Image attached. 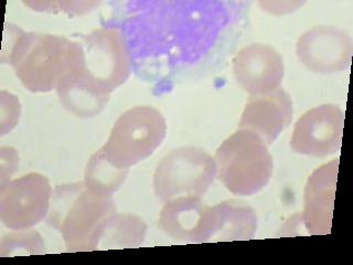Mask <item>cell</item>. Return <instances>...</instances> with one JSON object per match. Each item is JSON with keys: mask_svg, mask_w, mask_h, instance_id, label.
<instances>
[{"mask_svg": "<svg viewBox=\"0 0 353 265\" xmlns=\"http://www.w3.org/2000/svg\"><path fill=\"white\" fill-rule=\"evenodd\" d=\"M81 46L82 61L77 71L94 91L110 97L128 80L132 69V55L123 32L101 28L83 39Z\"/></svg>", "mask_w": 353, "mask_h": 265, "instance_id": "5", "label": "cell"}, {"mask_svg": "<svg viewBox=\"0 0 353 265\" xmlns=\"http://www.w3.org/2000/svg\"><path fill=\"white\" fill-rule=\"evenodd\" d=\"M343 126L345 113L338 105H320L296 121L290 146L297 154L328 157L340 150Z\"/></svg>", "mask_w": 353, "mask_h": 265, "instance_id": "8", "label": "cell"}, {"mask_svg": "<svg viewBox=\"0 0 353 265\" xmlns=\"http://www.w3.org/2000/svg\"><path fill=\"white\" fill-rule=\"evenodd\" d=\"M292 101L290 95L277 88L263 97H252L241 116L240 130H250L270 145L292 123Z\"/></svg>", "mask_w": 353, "mask_h": 265, "instance_id": "13", "label": "cell"}, {"mask_svg": "<svg viewBox=\"0 0 353 265\" xmlns=\"http://www.w3.org/2000/svg\"><path fill=\"white\" fill-rule=\"evenodd\" d=\"M216 176L214 158L194 146L171 150L154 175V195L165 202L180 197H203Z\"/></svg>", "mask_w": 353, "mask_h": 265, "instance_id": "6", "label": "cell"}, {"mask_svg": "<svg viewBox=\"0 0 353 265\" xmlns=\"http://www.w3.org/2000/svg\"><path fill=\"white\" fill-rule=\"evenodd\" d=\"M116 213L112 197L97 196L84 181L59 185L52 191L47 222L60 232L66 251H90L99 224Z\"/></svg>", "mask_w": 353, "mask_h": 265, "instance_id": "2", "label": "cell"}, {"mask_svg": "<svg viewBox=\"0 0 353 265\" xmlns=\"http://www.w3.org/2000/svg\"><path fill=\"white\" fill-rule=\"evenodd\" d=\"M8 29L7 63L28 91L47 93L55 90L61 79L81 63V42L49 33L26 32L14 26Z\"/></svg>", "mask_w": 353, "mask_h": 265, "instance_id": "1", "label": "cell"}, {"mask_svg": "<svg viewBox=\"0 0 353 265\" xmlns=\"http://www.w3.org/2000/svg\"><path fill=\"white\" fill-rule=\"evenodd\" d=\"M128 171L130 169L119 168L110 163L101 148L86 164L83 181L88 190L97 196L112 197L124 184Z\"/></svg>", "mask_w": 353, "mask_h": 265, "instance_id": "17", "label": "cell"}, {"mask_svg": "<svg viewBox=\"0 0 353 265\" xmlns=\"http://www.w3.org/2000/svg\"><path fill=\"white\" fill-rule=\"evenodd\" d=\"M256 230V213L243 202L228 200L212 207L208 242L252 240Z\"/></svg>", "mask_w": 353, "mask_h": 265, "instance_id": "14", "label": "cell"}, {"mask_svg": "<svg viewBox=\"0 0 353 265\" xmlns=\"http://www.w3.org/2000/svg\"><path fill=\"white\" fill-rule=\"evenodd\" d=\"M52 187L48 177L29 173L1 186L0 219L10 230H27L43 221L49 213Z\"/></svg>", "mask_w": 353, "mask_h": 265, "instance_id": "7", "label": "cell"}, {"mask_svg": "<svg viewBox=\"0 0 353 265\" xmlns=\"http://www.w3.org/2000/svg\"><path fill=\"white\" fill-rule=\"evenodd\" d=\"M216 175L226 189L240 197L264 189L273 175V157L256 134L239 130L226 138L214 156Z\"/></svg>", "mask_w": 353, "mask_h": 265, "instance_id": "3", "label": "cell"}, {"mask_svg": "<svg viewBox=\"0 0 353 265\" xmlns=\"http://www.w3.org/2000/svg\"><path fill=\"white\" fill-rule=\"evenodd\" d=\"M352 52L350 36L332 26L309 29L299 37L296 44V55L301 63L321 75L345 71L350 64Z\"/></svg>", "mask_w": 353, "mask_h": 265, "instance_id": "9", "label": "cell"}, {"mask_svg": "<svg viewBox=\"0 0 353 265\" xmlns=\"http://www.w3.org/2000/svg\"><path fill=\"white\" fill-rule=\"evenodd\" d=\"M211 224L212 207L198 197H180L165 202L158 221L165 235L190 243H208Z\"/></svg>", "mask_w": 353, "mask_h": 265, "instance_id": "11", "label": "cell"}, {"mask_svg": "<svg viewBox=\"0 0 353 265\" xmlns=\"http://www.w3.org/2000/svg\"><path fill=\"white\" fill-rule=\"evenodd\" d=\"M165 135L167 121L159 110L136 106L119 116L102 150L113 165L130 169L150 157Z\"/></svg>", "mask_w": 353, "mask_h": 265, "instance_id": "4", "label": "cell"}, {"mask_svg": "<svg viewBox=\"0 0 353 265\" xmlns=\"http://www.w3.org/2000/svg\"><path fill=\"white\" fill-rule=\"evenodd\" d=\"M77 66L70 70L61 79L55 91L58 93L61 104L70 113L82 119L93 117L101 113L105 105L108 104L110 97L94 91L85 81L81 79L77 71Z\"/></svg>", "mask_w": 353, "mask_h": 265, "instance_id": "16", "label": "cell"}, {"mask_svg": "<svg viewBox=\"0 0 353 265\" xmlns=\"http://www.w3.org/2000/svg\"><path fill=\"white\" fill-rule=\"evenodd\" d=\"M233 73L244 91L252 97H263L281 88L285 75L284 60L273 47L252 43L235 55Z\"/></svg>", "mask_w": 353, "mask_h": 265, "instance_id": "10", "label": "cell"}, {"mask_svg": "<svg viewBox=\"0 0 353 265\" xmlns=\"http://www.w3.org/2000/svg\"><path fill=\"white\" fill-rule=\"evenodd\" d=\"M147 224L130 213H114L99 224L92 237L90 251L139 248L145 241Z\"/></svg>", "mask_w": 353, "mask_h": 265, "instance_id": "15", "label": "cell"}, {"mask_svg": "<svg viewBox=\"0 0 353 265\" xmlns=\"http://www.w3.org/2000/svg\"><path fill=\"white\" fill-rule=\"evenodd\" d=\"M338 170L339 159L336 158L316 169L307 180L301 222L309 235L330 233Z\"/></svg>", "mask_w": 353, "mask_h": 265, "instance_id": "12", "label": "cell"}, {"mask_svg": "<svg viewBox=\"0 0 353 265\" xmlns=\"http://www.w3.org/2000/svg\"><path fill=\"white\" fill-rule=\"evenodd\" d=\"M28 230H17L6 235L0 243L1 257H14L19 254H42L44 242L40 233Z\"/></svg>", "mask_w": 353, "mask_h": 265, "instance_id": "18", "label": "cell"}]
</instances>
